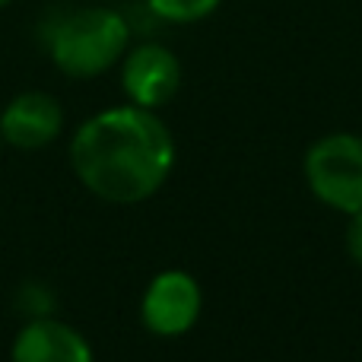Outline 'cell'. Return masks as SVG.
Segmentation results:
<instances>
[{
	"label": "cell",
	"mask_w": 362,
	"mask_h": 362,
	"mask_svg": "<svg viewBox=\"0 0 362 362\" xmlns=\"http://www.w3.org/2000/svg\"><path fill=\"white\" fill-rule=\"evenodd\" d=\"M6 4H13V0H0V10H4V6H6Z\"/></svg>",
	"instance_id": "11"
},
{
	"label": "cell",
	"mask_w": 362,
	"mask_h": 362,
	"mask_svg": "<svg viewBox=\"0 0 362 362\" xmlns=\"http://www.w3.org/2000/svg\"><path fill=\"white\" fill-rule=\"evenodd\" d=\"M19 305L29 312V318H45V315H51V308H54V296H51V289L38 286V283H29V286H23V293H19Z\"/></svg>",
	"instance_id": "9"
},
{
	"label": "cell",
	"mask_w": 362,
	"mask_h": 362,
	"mask_svg": "<svg viewBox=\"0 0 362 362\" xmlns=\"http://www.w3.org/2000/svg\"><path fill=\"white\" fill-rule=\"evenodd\" d=\"M70 165L99 200L140 204L172 175L175 140L156 112L127 102L83 121L70 140Z\"/></svg>",
	"instance_id": "1"
},
{
	"label": "cell",
	"mask_w": 362,
	"mask_h": 362,
	"mask_svg": "<svg viewBox=\"0 0 362 362\" xmlns=\"http://www.w3.org/2000/svg\"><path fill=\"white\" fill-rule=\"evenodd\" d=\"M200 308H204L200 283L185 270H163L146 286L140 318L156 337H181L197 325Z\"/></svg>",
	"instance_id": "4"
},
{
	"label": "cell",
	"mask_w": 362,
	"mask_h": 362,
	"mask_svg": "<svg viewBox=\"0 0 362 362\" xmlns=\"http://www.w3.org/2000/svg\"><path fill=\"white\" fill-rule=\"evenodd\" d=\"M131 45V25L118 10L108 6H80L54 19L48 29V54L61 74L74 80L112 70Z\"/></svg>",
	"instance_id": "2"
},
{
	"label": "cell",
	"mask_w": 362,
	"mask_h": 362,
	"mask_svg": "<svg viewBox=\"0 0 362 362\" xmlns=\"http://www.w3.org/2000/svg\"><path fill=\"white\" fill-rule=\"evenodd\" d=\"M146 4H150V10L156 13L159 19H165V23L187 25V23L206 19L223 0H146Z\"/></svg>",
	"instance_id": "8"
},
{
	"label": "cell",
	"mask_w": 362,
	"mask_h": 362,
	"mask_svg": "<svg viewBox=\"0 0 362 362\" xmlns=\"http://www.w3.org/2000/svg\"><path fill=\"white\" fill-rule=\"evenodd\" d=\"M121 86L131 105L156 112L178 95L181 61L165 45L144 42L121 57Z\"/></svg>",
	"instance_id": "5"
},
{
	"label": "cell",
	"mask_w": 362,
	"mask_h": 362,
	"mask_svg": "<svg viewBox=\"0 0 362 362\" xmlns=\"http://www.w3.org/2000/svg\"><path fill=\"white\" fill-rule=\"evenodd\" d=\"M64 108L51 93L25 89L13 95L0 115V137L16 150H45L51 140L61 137Z\"/></svg>",
	"instance_id": "6"
},
{
	"label": "cell",
	"mask_w": 362,
	"mask_h": 362,
	"mask_svg": "<svg viewBox=\"0 0 362 362\" xmlns=\"http://www.w3.org/2000/svg\"><path fill=\"white\" fill-rule=\"evenodd\" d=\"M305 181L312 194L346 216L362 210V137L327 134L305 153Z\"/></svg>",
	"instance_id": "3"
},
{
	"label": "cell",
	"mask_w": 362,
	"mask_h": 362,
	"mask_svg": "<svg viewBox=\"0 0 362 362\" xmlns=\"http://www.w3.org/2000/svg\"><path fill=\"white\" fill-rule=\"evenodd\" d=\"M13 362H95L93 346L86 344L76 327L67 321L45 315V318H29L19 327L10 350Z\"/></svg>",
	"instance_id": "7"
},
{
	"label": "cell",
	"mask_w": 362,
	"mask_h": 362,
	"mask_svg": "<svg viewBox=\"0 0 362 362\" xmlns=\"http://www.w3.org/2000/svg\"><path fill=\"white\" fill-rule=\"evenodd\" d=\"M344 242H346V255H350V261L356 264V267H362V210L350 216Z\"/></svg>",
	"instance_id": "10"
}]
</instances>
